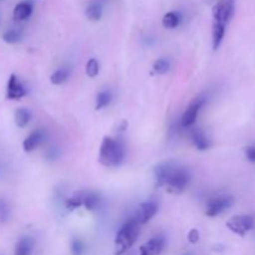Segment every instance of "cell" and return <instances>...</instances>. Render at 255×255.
Returning a JSON list of instances; mask_svg holds the SVG:
<instances>
[{
	"mask_svg": "<svg viewBox=\"0 0 255 255\" xmlns=\"http://www.w3.org/2000/svg\"><path fill=\"white\" fill-rule=\"evenodd\" d=\"M182 21V15L178 11H169L162 19V24L166 29H176Z\"/></svg>",
	"mask_w": 255,
	"mask_h": 255,
	"instance_id": "cell-17",
	"label": "cell"
},
{
	"mask_svg": "<svg viewBox=\"0 0 255 255\" xmlns=\"http://www.w3.org/2000/svg\"><path fill=\"white\" fill-rule=\"evenodd\" d=\"M206 101H207L206 97L199 96L191 102V105L187 107V110L184 111L183 116H182V120H181L182 127H184V128H188V127L193 126V125L196 124L199 111H201L202 107L204 106Z\"/></svg>",
	"mask_w": 255,
	"mask_h": 255,
	"instance_id": "cell-7",
	"label": "cell"
},
{
	"mask_svg": "<svg viewBox=\"0 0 255 255\" xmlns=\"http://www.w3.org/2000/svg\"><path fill=\"white\" fill-rule=\"evenodd\" d=\"M111 102V92L109 91H101L97 95L96 99V110H101L104 107L109 106Z\"/></svg>",
	"mask_w": 255,
	"mask_h": 255,
	"instance_id": "cell-23",
	"label": "cell"
},
{
	"mask_svg": "<svg viewBox=\"0 0 255 255\" xmlns=\"http://www.w3.org/2000/svg\"><path fill=\"white\" fill-rule=\"evenodd\" d=\"M26 95V90L22 86L21 82L16 77V75H10L6 87V99L7 100H20Z\"/></svg>",
	"mask_w": 255,
	"mask_h": 255,
	"instance_id": "cell-11",
	"label": "cell"
},
{
	"mask_svg": "<svg viewBox=\"0 0 255 255\" xmlns=\"http://www.w3.org/2000/svg\"><path fill=\"white\" fill-rule=\"evenodd\" d=\"M100 71V65L96 59H90L86 64V75L91 79L96 77Z\"/></svg>",
	"mask_w": 255,
	"mask_h": 255,
	"instance_id": "cell-25",
	"label": "cell"
},
{
	"mask_svg": "<svg viewBox=\"0 0 255 255\" xmlns=\"http://www.w3.org/2000/svg\"><path fill=\"white\" fill-rule=\"evenodd\" d=\"M227 227H228L229 231H232L237 236L244 237L254 228V218L252 216L233 217L227 222Z\"/></svg>",
	"mask_w": 255,
	"mask_h": 255,
	"instance_id": "cell-6",
	"label": "cell"
},
{
	"mask_svg": "<svg viewBox=\"0 0 255 255\" xmlns=\"http://www.w3.org/2000/svg\"><path fill=\"white\" fill-rule=\"evenodd\" d=\"M102 2L100 0H92L86 7V15L91 21H99L102 16Z\"/></svg>",
	"mask_w": 255,
	"mask_h": 255,
	"instance_id": "cell-15",
	"label": "cell"
},
{
	"mask_svg": "<svg viewBox=\"0 0 255 255\" xmlns=\"http://www.w3.org/2000/svg\"><path fill=\"white\" fill-rule=\"evenodd\" d=\"M100 1H101L102 4H104V2H106V1H110V0H100Z\"/></svg>",
	"mask_w": 255,
	"mask_h": 255,
	"instance_id": "cell-30",
	"label": "cell"
},
{
	"mask_svg": "<svg viewBox=\"0 0 255 255\" xmlns=\"http://www.w3.org/2000/svg\"><path fill=\"white\" fill-rule=\"evenodd\" d=\"M184 255H193V254H191V253H188V254H184Z\"/></svg>",
	"mask_w": 255,
	"mask_h": 255,
	"instance_id": "cell-31",
	"label": "cell"
},
{
	"mask_svg": "<svg viewBox=\"0 0 255 255\" xmlns=\"http://www.w3.org/2000/svg\"><path fill=\"white\" fill-rule=\"evenodd\" d=\"M85 194H86V192H77V193H75L74 196L70 197V198L66 201L67 209L72 211V209H76L79 208V207L84 206Z\"/></svg>",
	"mask_w": 255,
	"mask_h": 255,
	"instance_id": "cell-21",
	"label": "cell"
},
{
	"mask_svg": "<svg viewBox=\"0 0 255 255\" xmlns=\"http://www.w3.org/2000/svg\"><path fill=\"white\" fill-rule=\"evenodd\" d=\"M2 40L7 44H16L21 40V32L16 29H10L2 34Z\"/></svg>",
	"mask_w": 255,
	"mask_h": 255,
	"instance_id": "cell-22",
	"label": "cell"
},
{
	"mask_svg": "<svg viewBox=\"0 0 255 255\" xmlns=\"http://www.w3.org/2000/svg\"><path fill=\"white\" fill-rule=\"evenodd\" d=\"M126 151L120 139L105 137L100 147L99 162L105 167H117L124 162Z\"/></svg>",
	"mask_w": 255,
	"mask_h": 255,
	"instance_id": "cell-1",
	"label": "cell"
},
{
	"mask_svg": "<svg viewBox=\"0 0 255 255\" xmlns=\"http://www.w3.org/2000/svg\"><path fill=\"white\" fill-rule=\"evenodd\" d=\"M234 203V198L232 196H219L213 197L207 203L206 214L208 217H217L226 212L227 209L231 208Z\"/></svg>",
	"mask_w": 255,
	"mask_h": 255,
	"instance_id": "cell-5",
	"label": "cell"
},
{
	"mask_svg": "<svg viewBox=\"0 0 255 255\" xmlns=\"http://www.w3.org/2000/svg\"><path fill=\"white\" fill-rule=\"evenodd\" d=\"M9 216H10V208L6 199L0 198V222H1V223H5V222L9 219Z\"/></svg>",
	"mask_w": 255,
	"mask_h": 255,
	"instance_id": "cell-26",
	"label": "cell"
},
{
	"mask_svg": "<svg viewBox=\"0 0 255 255\" xmlns=\"http://www.w3.org/2000/svg\"><path fill=\"white\" fill-rule=\"evenodd\" d=\"M166 247V238L163 236H157L149 239L147 243L141 246L139 255H159Z\"/></svg>",
	"mask_w": 255,
	"mask_h": 255,
	"instance_id": "cell-9",
	"label": "cell"
},
{
	"mask_svg": "<svg viewBox=\"0 0 255 255\" xmlns=\"http://www.w3.org/2000/svg\"><path fill=\"white\" fill-rule=\"evenodd\" d=\"M45 139V131L42 129H36V131L31 132L29 136L25 138V141L22 142V148L25 152H32L36 148L39 144H41V142Z\"/></svg>",
	"mask_w": 255,
	"mask_h": 255,
	"instance_id": "cell-13",
	"label": "cell"
},
{
	"mask_svg": "<svg viewBox=\"0 0 255 255\" xmlns=\"http://www.w3.org/2000/svg\"><path fill=\"white\" fill-rule=\"evenodd\" d=\"M234 1L236 0H218L214 4L213 9H212V14H213V26L227 29V25H228V22L233 17L234 10H236Z\"/></svg>",
	"mask_w": 255,
	"mask_h": 255,
	"instance_id": "cell-3",
	"label": "cell"
},
{
	"mask_svg": "<svg viewBox=\"0 0 255 255\" xmlns=\"http://www.w3.org/2000/svg\"><path fill=\"white\" fill-rule=\"evenodd\" d=\"M30 119H31V115L26 109H17L15 111V124L20 128H24L30 122Z\"/></svg>",
	"mask_w": 255,
	"mask_h": 255,
	"instance_id": "cell-20",
	"label": "cell"
},
{
	"mask_svg": "<svg viewBox=\"0 0 255 255\" xmlns=\"http://www.w3.org/2000/svg\"><path fill=\"white\" fill-rule=\"evenodd\" d=\"M85 252V246L80 239H74L71 242V254L72 255H82Z\"/></svg>",
	"mask_w": 255,
	"mask_h": 255,
	"instance_id": "cell-27",
	"label": "cell"
},
{
	"mask_svg": "<svg viewBox=\"0 0 255 255\" xmlns=\"http://www.w3.org/2000/svg\"><path fill=\"white\" fill-rule=\"evenodd\" d=\"M176 164L173 162H164V163L158 164L154 168V177H156V184L158 187L167 186V182L171 178L172 173H173Z\"/></svg>",
	"mask_w": 255,
	"mask_h": 255,
	"instance_id": "cell-10",
	"label": "cell"
},
{
	"mask_svg": "<svg viewBox=\"0 0 255 255\" xmlns=\"http://www.w3.org/2000/svg\"><path fill=\"white\" fill-rule=\"evenodd\" d=\"M84 206L87 211H96L101 206V197L95 192H86Z\"/></svg>",
	"mask_w": 255,
	"mask_h": 255,
	"instance_id": "cell-18",
	"label": "cell"
},
{
	"mask_svg": "<svg viewBox=\"0 0 255 255\" xmlns=\"http://www.w3.org/2000/svg\"><path fill=\"white\" fill-rule=\"evenodd\" d=\"M246 157L248 161L255 163V146H248L246 148Z\"/></svg>",
	"mask_w": 255,
	"mask_h": 255,
	"instance_id": "cell-28",
	"label": "cell"
},
{
	"mask_svg": "<svg viewBox=\"0 0 255 255\" xmlns=\"http://www.w3.org/2000/svg\"><path fill=\"white\" fill-rule=\"evenodd\" d=\"M192 141H193L196 148L199 151H206L211 147V141L207 138L204 132L201 129H196V131L192 132Z\"/></svg>",
	"mask_w": 255,
	"mask_h": 255,
	"instance_id": "cell-16",
	"label": "cell"
},
{
	"mask_svg": "<svg viewBox=\"0 0 255 255\" xmlns=\"http://www.w3.org/2000/svg\"><path fill=\"white\" fill-rule=\"evenodd\" d=\"M191 181V174H189L188 169L184 168V167H178L177 166L174 168L173 173H172L171 178L167 182V189L172 193H182L184 189L187 188V186L189 184Z\"/></svg>",
	"mask_w": 255,
	"mask_h": 255,
	"instance_id": "cell-4",
	"label": "cell"
},
{
	"mask_svg": "<svg viewBox=\"0 0 255 255\" xmlns=\"http://www.w3.org/2000/svg\"><path fill=\"white\" fill-rule=\"evenodd\" d=\"M169 67H171V64H169V61L167 59H158L153 64L154 72L158 75H163L166 72H168Z\"/></svg>",
	"mask_w": 255,
	"mask_h": 255,
	"instance_id": "cell-24",
	"label": "cell"
},
{
	"mask_svg": "<svg viewBox=\"0 0 255 255\" xmlns=\"http://www.w3.org/2000/svg\"><path fill=\"white\" fill-rule=\"evenodd\" d=\"M188 241L191 242L192 244L198 243L199 241V232L197 229H192L191 232L188 233Z\"/></svg>",
	"mask_w": 255,
	"mask_h": 255,
	"instance_id": "cell-29",
	"label": "cell"
},
{
	"mask_svg": "<svg viewBox=\"0 0 255 255\" xmlns=\"http://www.w3.org/2000/svg\"><path fill=\"white\" fill-rule=\"evenodd\" d=\"M139 236V224L134 219H129L126 224L121 227L115 239V255L126 253Z\"/></svg>",
	"mask_w": 255,
	"mask_h": 255,
	"instance_id": "cell-2",
	"label": "cell"
},
{
	"mask_svg": "<svg viewBox=\"0 0 255 255\" xmlns=\"http://www.w3.org/2000/svg\"><path fill=\"white\" fill-rule=\"evenodd\" d=\"M157 212H158V206H157L156 202L147 201L144 203L139 204L132 219H134L139 226H142V224L148 223L156 216Z\"/></svg>",
	"mask_w": 255,
	"mask_h": 255,
	"instance_id": "cell-8",
	"label": "cell"
},
{
	"mask_svg": "<svg viewBox=\"0 0 255 255\" xmlns=\"http://www.w3.org/2000/svg\"><path fill=\"white\" fill-rule=\"evenodd\" d=\"M34 251V241L30 237H22L15 246L14 255H31Z\"/></svg>",
	"mask_w": 255,
	"mask_h": 255,
	"instance_id": "cell-14",
	"label": "cell"
},
{
	"mask_svg": "<svg viewBox=\"0 0 255 255\" xmlns=\"http://www.w3.org/2000/svg\"><path fill=\"white\" fill-rule=\"evenodd\" d=\"M32 10H34L32 2L29 1V0H24V1H20L19 4H16V6L14 7L12 16L16 21H25V20L31 16Z\"/></svg>",
	"mask_w": 255,
	"mask_h": 255,
	"instance_id": "cell-12",
	"label": "cell"
},
{
	"mask_svg": "<svg viewBox=\"0 0 255 255\" xmlns=\"http://www.w3.org/2000/svg\"><path fill=\"white\" fill-rule=\"evenodd\" d=\"M70 77V69L69 67H60L54 74L50 76V81L52 85H62L67 81Z\"/></svg>",
	"mask_w": 255,
	"mask_h": 255,
	"instance_id": "cell-19",
	"label": "cell"
}]
</instances>
